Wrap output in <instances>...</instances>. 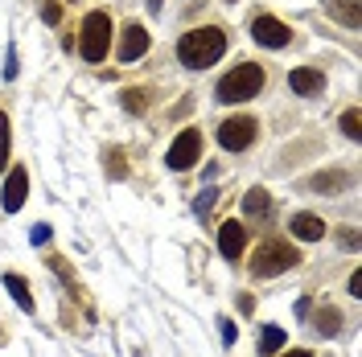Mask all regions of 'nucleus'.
<instances>
[{
    "mask_svg": "<svg viewBox=\"0 0 362 357\" xmlns=\"http://www.w3.org/2000/svg\"><path fill=\"white\" fill-rule=\"evenodd\" d=\"M264 90V66L239 62V66L218 78V103H247Z\"/></svg>",
    "mask_w": 362,
    "mask_h": 357,
    "instance_id": "obj_2",
    "label": "nucleus"
},
{
    "mask_svg": "<svg viewBox=\"0 0 362 357\" xmlns=\"http://www.w3.org/2000/svg\"><path fill=\"white\" fill-rule=\"evenodd\" d=\"M148 54V29L144 25H124V37H119V62H136Z\"/></svg>",
    "mask_w": 362,
    "mask_h": 357,
    "instance_id": "obj_10",
    "label": "nucleus"
},
{
    "mask_svg": "<svg viewBox=\"0 0 362 357\" xmlns=\"http://www.w3.org/2000/svg\"><path fill=\"white\" fill-rule=\"evenodd\" d=\"M251 37L259 45H268V49H284V45L293 42V29L284 21H276V17H268V13H259V17L251 21Z\"/></svg>",
    "mask_w": 362,
    "mask_h": 357,
    "instance_id": "obj_7",
    "label": "nucleus"
},
{
    "mask_svg": "<svg viewBox=\"0 0 362 357\" xmlns=\"http://www.w3.org/2000/svg\"><path fill=\"white\" fill-rule=\"evenodd\" d=\"M42 21L45 25H58V21H62V4H58V0H49V4L42 8Z\"/></svg>",
    "mask_w": 362,
    "mask_h": 357,
    "instance_id": "obj_21",
    "label": "nucleus"
},
{
    "mask_svg": "<svg viewBox=\"0 0 362 357\" xmlns=\"http://www.w3.org/2000/svg\"><path fill=\"white\" fill-rule=\"evenodd\" d=\"M346 185H350L346 173H321V177H313V189H346Z\"/></svg>",
    "mask_w": 362,
    "mask_h": 357,
    "instance_id": "obj_19",
    "label": "nucleus"
},
{
    "mask_svg": "<svg viewBox=\"0 0 362 357\" xmlns=\"http://www.w3.org/2000/svg\"><path fill=\"white\" fill-rule=\"evenodd\" d=\"M8 148H13V123H8V115L0 111V173H4V160H8Z\"/></svg>",
    "mask_w": 362,
    "mask_h": 357,
    "instance_id": "obj_18",
    "label": "nucleus"
},
{
    "mask_svg": "<svg viewBox=\"0 0 362 357\" xmlns=\"http://www.w3.org/2000/svg\"><path fill=\"white\" fill-rule=\"evenodd\" d=\"M4 288L13 291V300H17V308H21V313H33V296H29V284H25L17 271H8V275H4Z\"/></svg>",
    "mask_w": 362,
    "mask_h": 357,
    "instance_id": "obj_15",
    "label": "nucleus"
},
{
    "mask_svg": "<svg viewBox=\"0 0 362 357\" xmlns=\"http://www.w3.org/2000/svg\"><path fill=\"white\" fill-rule=\"evenodd\" d=\"M325 13H329L334 21H341L346 29H358V25H362L358 0H325Z\"/></svg>",
    "mask_w": 362,
    "mask_h": 357,
    "instance_id": "obj_13",
    "label": "nucleus"
},
{
    "mask_svg": "<svg viewBox=\"0 0 362 357\" xmlns=\"http://www.w3.org/2000/svg\"><path fill=\"white\" fill-rule=\"evenodd\" d=\"M288 87H293L296 95H321V90H325V74H321V70L300 66V70L288 74Z\"/></svg>",
    "mask_w": 362,
    "mask_h": 357,
    "instance_id": "obj_12",
    "label": "nucleus"
},
{
    "mask_svg": "<svg viewBox=\"0 0 362 357\" xmlns=\"http://www.w3.org/2000/svg\"><path fill=\"white\" fill-rule=\"evenodd\" d=\"M25 193H29V173L17 164V169H8V177H4V189H0V210H4V214H17V210L25 205Z\"/></svg>",
    "mask_w": 362,
    "mask_h": 357,
    "instance_id": "obj_8",
    "label": "nucleus"
},
{
    "mask_svg": "<svg viewBox=\"0 0 362 357\" xmlns=\"http://www.w3.org/2000/svg\"><path fill=\"white\" fill-rule=\"evenodd\" d=\"M243 246H247V226L243 222L230 218V222L218 226V255H223V259H239Z\"/></svg>",
    "mask_w": 362,
    "mask_h": 357,
    "instance_id": "obj_9",
    "label": "nucleus"
},
{
    "mask_svg": "<svg viewBox=\"0 0 362 357\" xmlns=\"http://www.w3.org/2000/svg\"><path fill=\"white\" fill-rule=\"evenodd\" d=\"M251 140H255V119H247V115H235V119L218 123V144L226 152H243Z\"/></svg>",
    "mask_w": 362,
    "mask_h": 357,
    "instance_id": "obj_6",
    "label": "nucleus"
},
{
    "mask_svg": "<svg viewBox=\"0 0 362 357\" xmlns=\"http://www.w3.org/2000/svg\"><path fill=\"white\" fill-rule=\"evenodd\" d=\"M338 243L346 246V250H354V246H358V234H354V230H341V234H338Z\"/></svg>",
    "mask_w": 362,
    "mask_h": 357,
    "instance_id": "obj_24",
    "label": "nucleus"
},
{
    "mask_svg": "<svg viewBox=\"0 0 362 357\" xmlns=\"http://www.w3.org/2000/svg\"><path fill=\"white\" fill-rule=\"evenodd\" d=\"M350 296H362V271H354V275H350Z\"/></svg>",
    "mask_w": 362,
    "mask_h": 357,
    "instance_id": "obj_26",
    "label": "nucleus"
},
{
    "mask_svg": "<svg viewBox=\"0 0 362 357\" xmlns=\"http://www.w3.org/2000/svg\"><path fill=\"white\" fill-rule=\"evenodd\" d=\"M218 325H223V341H226V345H230V341H235V337H239V329H235V325H230V320H218Z\"/></svg>",
    "mask_w": 362,
    "mask_h": 357,
    "instance_id": "obj_25",
    "label": "nucleus"
},
{
    "mask_svg": "<svg viewBox=\"0 0 362 357\" xmlns=\"http://www.w3.org/2000/svg\"><path fill=\"white\" fill-rule=\"evenodd\" d=\"M29 238H33V246L49 243V226H33V234H29Z\"/></svg>",
    "mask_w": 362,
    "mask_h": 357,
    "instance_id": "obj_23",
    "label": "nucleus"
},
{
    "mask_svg": "<svg viewBox=\"0 0 362 357\" xmlns=\"http://www.w3.org/2000/svg\"><path fill=\"white\" fill-rule=\"evenodd\" d=\"M288 230H293V238H300V243H321L325 238V222L317 214H293L288 218Z\"/></svg>",
    "mask_w": 362,
    "mask_h": 357,
    "instance_id": "obj_11",
    "label": "nucleus"
},
{
    "mask_svg": "<svg viewBox=\"0 0 362 357\" xmlns=\"http://www.w3.org/2000/svg\"><path fill=\"white\" fill-rule=\"evenodd\" d=\"M144 90H124V107L128 111H144V99H140Z\"/></svg>",
    "mask_w": 362,
    "mask_h": 357,
    "instance_id": "obj_22",
    "label": "nucleus"
},
{
    "mask_svg": "<svg viewBox=\"0 0 362 357\" xmlns=\"http://www.w3.org/2000/svg\"><path fill=\"white\" fill-rule=\"evenodd\" d=\"M280 345H284V329H276V325H268V329L259 333V353H264V357H272L276 349H280Z\"/></svg>",
    "mask_w": 362,
    "mask_h": 357,
    "instance_id": "obj_17",
    "label": "nucleus"
},
{
    "mask_svg": "<svg viewBox=\"0 0 362 357\" xmlns=\"http://www.w3.org/2000/svg\"><path fill=\"white\" fill-rule=\"evenodd\" d=\"M198 160H202V132H198V128H185V132L169 144L165 164H169L173 173H185V169H194Z\"/></svg>",
    "mask_w": 362,
    "mask_h": 357,
    "instance_id": "obj_5",
    "label": "nucleus"
},
{
    "mask_svg": "<svg viewBox=\"0 0 362 357\" xmlns=\"http://www.w3.org/2000/svg\"><path fill=\"white\" fill-rule=\"evenodd\" d=\"M268 210H272L268 189H247V193H243V214H247V218H268Z\"/></svg>",
    "mask_w": 362,
    "mask_h": 357,
    "instance_id": "obj_14",
    "label": "nucleus"
},
{
    "mask_svg": "<svg viewBox=\"0 0 362 357\" xmlns=\"http://www.w3.org/2000/svg\"><path fill=\"white\" fill-rule=\"evenodd\" d=\"M341 132L350 135V140H358V135H362V128H358V111H354V107L341 115Z\"/></svg>",
    "mask_w": 362,
    "mask_h": 357,
    "instance_id": "obj_20",
    "label": "nucleus"
},
{
    "mask_svg": "<svg viewBox=\"0 0 362 357\" xmlns=\"http://www.w3.org/2000/svg\"><path fill=\"white\" fill-rule=\"evenodd\" d=\"M280 357H313L309 349H288V353H280Z\"/></svg>",
    "mask_w": 362,
    "mask_h": 357,
    "instance_id": "obj_27",
    "label": "nucleus"
},
{
    "mask_svg": "<svg viewBox=\"0 0 362 357\" xmlns=\"http://www.w3.org/2000/svg\"><path fill=\"white\" fill-rule=\"evenodd\" d=\"M223 54H226V33L223 29H214V25H206V29H189V33L177 42L181 66H189V70L214 66Z\"/></svg>",
    "mask_w": 362,
    "mask_h": 357,
    "instance_id": "obj_1",
    "label": "nucleus"
},
{
    "mask_svg": "<svg viewBox=\"0 0 362 357\" xmlns=\"http://www.w3.org/2000/svg\"><path fill=\"white\" fill-rule=\"evenodd\" d=\"M300 263V250L288 243H264L255 250V259H251V275L255 279H272V275H280V271H288Z\"/></svg>",
    "mask_w": 362,
    "mask_h": 357,
    "instance_id": "obj_4",
    "label": "nucleus"
},
{
    "mask_svg": "<svg viewBox=\"0 0 362 357\" xmlns=\"http://www.w3.org/2000/svg\"><path fill=\"white\" fill-rule=\"evenodd\" d=\"M313 325H317V333L321 337H334L341 329V313L338 308H321V313L313 316Z\"/></svg>",
    "mask_w": 362,
    "mask_h": 357,
    "instance_id": "obj_16",
    "label": "nucleus"
},
{
    "mask_svg": "<svg viewBox=\"0 0 362 357\" xmlns=\"http://www.w3.org/2000/svg\"><path fill=\"white\" fill-rule=\"evenodd\" d=\"M78 49H83V58H87V62H103V58H107V49H112V17H107L103 8L87 13V21H83V37H78Z\"/></svg>",
    "mask_w": 362,
    "mask_h": 357,
    "instance_id": "obj_3",
    "label": "nucleus"
},
{
    "mask_svg": "<svg viewBox=\"0 0 362 357\" xmlns=\"http://www.w3.org/2000/svg\"><path fill=\"white\" fill-rule=\"evenodd\" d=\"M230 4H235V0H230Z\"/></svg>",
    "mask_w": 362,
    "mask_h": 357,
    "instance_id": "obj_28",
    "label": "nucleus"
}]
</instances>
